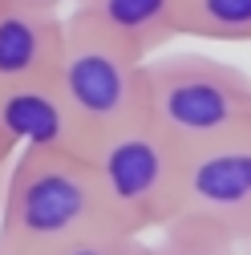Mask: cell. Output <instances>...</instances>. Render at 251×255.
Returning a JSON list of instances; mask_svg holds the SVG:
<instances>
[{
	"label": "cell",
	"instance_id": "11",
	"mask_svg": "<svg viewBox=\"0 0 251 255\" xmlns=\"http://www.w3.org/2000/svg\"><path fill=\"white\" fill-rule=\"evenodd\" d=\"M65 255H150V243H146V235L106 231V235H93V239L69 247Z\"/></svg>",
	"mask_w": 251,
	"mask_h": 255
},
{
	"label": "cell",
	"instance_id": "10",
	"mask_svg": "<svg viewBox=\"0 0 251 255\" xmlns=\"http://www.w3.org/2000/svg\"><path fill=\"white\" fill-rule=\"evenodd\" d=\"M150 255H239V243L199 215H174L162 227V239L150 243Z\"/></svg>",
	"mask_w": 251,
	"mask_h": 255
},
{
	"label": "cell",
	"instance_id": "9",
	"mask_svg": "<svg viewBox=\"0 0 251 255\" xmlns=\"http://www.w3.org/2000/svg\"><path fill=\"white\" fill-rule=\"evenodd\" d=\"M182 37L251 45V0H182Z\"/></svg>",
	"mask_w": 251,
	"mask_h": 255
},
{
	"label": "cell",
	"instance_id": "7",
	"mask_svg": "<svg viewBox=\"0 0 251 255\" xmlns=\"http://www.w3.org/2000/svg\"><path fill=\"white\" fill-rule=\"evenodd\" d=\"M61 45H65V16L57 8L0 0V85L53 77Z\"/></svg>",
	"mask_w": 251,
	"mask_h": 255
},
{
	"label": "cell",
	"instance_id": "6",
	"mask_svg": "<svg viewBox=\"0 0 251 255\" xmlns=\"http://www.w3.org/2000/svg\"><path fill=\"white\" fill-rule=\"evenodd\" d=\"M0 142L12 154L24 146L89 154V138L77 126L65 93L57 89V77L0 85Z\"/></svg>",
	"mask_w": 251,
	"mask_h": 255
},
{
	"label": "cell",
	"instance_id": "8",
	"mask_svg": "<svg viewBox=\"0 0 251 255\" xmlns=\"http://www.w3.org/2000/svg\"><path fill=\"white\" fill-rule=\"evenodd\" d=\"M73 8L142 61L182 37V0H77Z\"/></svg>",
	"mask_w": 251,
	"mask_h": 255
},
{
	"label": "cell",
	"instance_id": "1",
	"mask_svg": "<svg viewBox=\"0 0 251 255\" xmlns=\"http://www.w3.org/2000/svg\"><path fill=\"white\" fill-rule=\"evenodd\" d=\"M122 231L102 195L89 154L24 146L0 195V255H65L69 247Z\"/></svg>",
	"mask_w": 251,
	"mask_h": 255
},
{
	"label": "cell",
	"instance_id": "12",
	"mask_svg": "<svg viewBox=\"0 0 251 255\" xmlns=\"http://www.w3.org/2000/svg\"><path fill=\"white\" fill-rule=\"evenodd\" d=\"M8 166H12V150L0 142V195H4V178H8Z\"/></svg>",
	"mask_w": 251,
	"mask_h": 255
},
{
	"label": "cell",
	"instance_id": "5",
	"mask_svg": "<svg viewBox=\"0 0 251 255\" xmlns=\"http://www.w3.org/2000/svg\"><path fill=\"white\" fill-rule=\"evenodd\" d=\"M182 215L223 227L235 243L251 231V134L186 150Z\"/></svg>",
	"mask_w": 251,
	"mask_h": 255
},
{
	"label": "cell",
	"instance_id": "14",
	"mask_svg": "<svg viewBox=\"0 0 251 255\" xmlns=\"http://www.w3.org/2000/svg\"><path fill=\"white\" fill-rule=\"evenodd\" d=\"M239 255H251V231H247V235L239 239Z\"/></svg>",
	"mask_w": 251,
	"mask_h": 255
},
{
	"label": "cell",
	"instance_id": "13",
	"mask_svg": "<svg viewBox=\"0 0 251 255\" xmlns=\"http://www.w3.org/2000/svg\"><path fill=\"white\" fill-rule=\"evenodd\" d=\"M24 4H37V8H57V12H61V4H77V0H24Z\"/></svg>",
	"mask_w": 251,
	"mask_h": 255
},
{
	"label": "cell",
	"instance_id": "4",
	"mask_svg": "<svg viewBox=\"0 0 251 255\" xmlns=\"http://www.w3.org/2000/svg\"><path fill=\"white\" fill-rule=\"evenodd\" d=\"M57 89L89 138V150L98 138L126 130L142 122L146 110V61L102 33L77 8L65 16V45L57 61Z\"/></svg>",
	"mask_w": 251,
	"mask_h": 255
},
{
	"label": "cell",
	"instance_id": "3",
	"mask_svg": "<svg viewBox=\"0 0 251 255\" xmlns=\"http://www.w3.org/2000/svg\"><path fill=\"white\" fill-rule=\"evenodd\" d=\"M89 162L98 170L110 215L126 235L162 231L174 215H182L186 150L170 142L150 122V114L126 130L98 138Z\"/></svg>",
	"mask_w": 251,
	"mask_h": 255
},
{
	"label": "cell",
	"instance_id": "2",
	"mask_svg": "<svg viewBox=\"0 0 251 255\" xmlns=\"http://www.w3.org/2000/svg\"><path fill=\"white\" fill-rule=\"evenodd\" d=\"M146 110L182 150L251 134V73L207 53L146 57Z\"/></svg>",
	"mask_w": 251,
	"mask_h": 255
}]
</instances>
